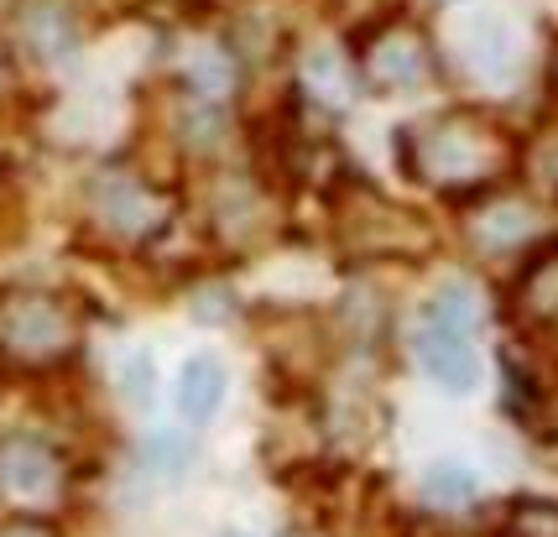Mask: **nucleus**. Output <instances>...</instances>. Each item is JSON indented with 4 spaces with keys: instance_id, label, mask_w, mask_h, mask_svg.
Masks as SVG:
<instances>
[{
    "instance_id": "nucleus-19",
    "label": "nucleus",
    "mask_w": 558,
    "mask_h": 537,
    "mask_svg": "<svg viewBox=\"0 0 558 537\" xmlns=\"http://www.w3.org/2000/svg\"><path fill=\"white\" fill-rule=\"evenodd\" d=\"M225 537H251V533H225Z\"/></svg>"
},
{
    "instance_id": "nucleus-14",
    "label": "nucleus",
    "mask_w": 558,
    "mask_h": 537,
    "mask_svg": "<svg viewBox=\"0 0 558 537\" xmlns=\"http://www.w3.org/2000/svg\"><path fill=\"white\" fill-rule=\"evenodd\" d=\"M507 537H558L554 501H517L507 512Z\"/></svg>"
},
{
    "instance_id": "nucleus-10",
    "label": "nucleus",
    "mask_w": 558,
    "mask_h": 537,
    "mask_svg": "<svg viewBox=\"0 0 558 537\" xmlns=\"http://www.w3.org/2000/svg\"><path fill=\"white\" fill-rule=\"evenodd\" d=\"M517 318H527L537 329L558 324V251H543L537 261H527V271L517 277Z\"/></svg>"
},
{
    "instance_id": "nucleus-18",
    "label": "nucleus",
    "mask_w": 558,
    "mask_h": 537,
    "mask_svg": "<svg viewBox=\"0 0 558 537\" xmlns=\"http://www.w3.org/2000/svg\"><path fill=\"white\" fill-rule=\"evenodd\" d=\"M0 537H58V533H52V522H43V516H5Z\"/></svg>"
},
{
    "instance_id": "nucleus-15",
    "label": "nucleus",
    "mask_w": 558,
    "mask_h": 537,
    "mask_svg": "<svg viewBox=\"0 0 558 537\" xmlns=\"http://www.w3.org/2000/svg\"><path fill=\"white\" fill-rule=\"evenodd\" d=\"M142 464L151 469V475H162V480H172V475H178V469L189 464V443H183V439H172V434H157V439L146 443Z\"/></svg>"
},
{
    "instance_id": "nucleus-17",
    "label": "nucleus",
    "mask_w": 558,
    "mask_h": 537,
    "mask_svg": "<svg viewBox=\"0 0 558 537\" xmlns=\"http://www.w3.org/2000/svg\"><path fill=\"white\" fill-rule=\"evenodd\" d=\"M533 168H537V183H543V188H558V131H554V136H543V142H537Z\"/></svg>"
},
{
    "instance_id": "nucleus-6",
    "label": "nucleus",
    "mask_w": 558,
    "mask_h": 537,
    "mask_svg": "<svg viewBox=\"0 0 558 537\" xmlns=\"http://www.w3.org/2000/svg\"><path fill=\"white\" fill-rule=\"evenodd\" d=\"M95 215L110 235H121V241H146L157 224L168 220V204H162L157 188L142 183V178L110 172V178H99V188H95Z\"/></svg>"
},
{
    "instance_id": "nucleus-7",
    "label": "nucleus",
    "mask_w": 558,
    "mask_h": 537,
    "mask_svg": "<svg viewBox=\"0 0 558 537\" xmlns=\"http://www.w3.org/2000/svg\"><path fill=\"white\" fill-rule=\"evenodd\" d=\"M63 486V464L43 439H5L0 443V490L11 501H48Z\"/></svg>"
},
{
    "instance_id": "nucleus-3",
    "label": "nucleus",
    "mask_w": 558,
    "mask_h": 537,
    "mask_svg": "<svg viewBox=\"0 0 558 537\" xmlns=\"http://www.w3.org/2000/svg\"><path fill=\"white\" fill-rule=\"evenodd\" d=\"M438 74L428 32L413 22H387L361 42V78L376 95H408Z\"/></svg>"
},
{
    "instance_id": "nucleus-20",
    "label": "nucleus",
    "mask_w": 558,
    "mask_h": 537,
    "mask_svg": "<svg viewBox=\"0 0 558 537\" xmlns=\"http://www.w3.org/2000/svg\"><path fill=\"white\" fill-rule=\"evenodd\" d=\"M554 78H558V58H554Z\"/></svg>"
},
{
    "instance_id": "nucleus-13",
    "label": "nucleus",
    "mask_w": 558,
    "mask_h": 537,
    "mask_svg": "<svg viewBox=\"0 0 558 537\" xmlns=\"http://www.w3.org/2000/svg\"><path fill=\"white\" fill-rule=\"evenodd\" d=\"M303 78H308V89H314L324 105H344V99H350V74H344V63L329 48H314V52H308Z\"/></svg>"
},
{
    "instance_id": "nucleus-9",
    "label": "nucleus",
    "mask_w": 558,
    "mask_h": 537,
    "mask_svg": "<svg viewBox=\"0 0 558 537\" xmlns=\"http://www.w3.org/2000/svg\"><path fill=\"white\" fill-rule=\"evenodd\" d=\"M178 413L189 423H209V417L225 407V366L215 355H189L183 370H178V391H172Z\"/></svg>"
},
{
    "instance_id": "nucleus-1",
    "label": "nucleus",
    "mask_w": 558,
    "mask_h": 537,
    "mask_svg": "<svg viewBox=\"0 0 558 537\" xmlns=\"http://www.w3.org/2000/svg\"><path fill=\"white\" fill-rule=\"evenodd\" d=\"M517 162H522V151L511 142V131L486 110H444V115H428L402 131L408 178L449 198L496 188Z\"/></svg>"
},
{
    "instance_id": "nucleus-8",
    "label": "nucleus",
    "mask_w": 558,
    "mask_h": 537,
    "mask_svg": "<svg viewBox=\"0 0 558 537\" xmlns=\"http://www.w3.org/2000/svg\"><path fill=\"white\" fill-rule=\"evenodd\" d=\"M533 235H537V215L533 204H522V198H496L490 209H481L470 220V241L481 245L486 256H507L517 245H527Z\"/></svg>"
},
{
    "instance_id": "nucleus-4",
    "label": "nucleus",
    "mask_w": 558,
    "mask_h": 537,
    "mask_svg": "<svg viewBox=\"0 0 558 537\" xmlns=\"http://www.w3.org/2000/svg\"><path fill=\"white\" fill-rule=\"evenodd\" d=\"M340 241L355 256H413L428 245V230L408 215L387 204L371 188H350V204L340 209Z\"/></svg>"
},
{
    "instance_id": "nucleus-16",
    "label": "nucleus",
    "mask_w": 558,
    "mask_h": 537,
    "mask_svg": "<svg viewBox=\"0 0 558 537\" xmlns=\"http://www.w3.org/2000/svg\"><path fill=\"white\" fill-rule=\"evenodd\" d=\"M151 381H157V370H151V355L146 350H131L121 366V391L125 402H136V407H146L151 402Z\"/></svg>"
},
{
    "instance_id": "nucleus-12",
    "label": "nucleus",
    "mask_w": 558,
    "mask_h": 537,
    "mask_svg": "<svg viewBox=\"0 0 558 537\" xmlns=\"http://www.w3.org/2000/svg\"><path fill=\"white\" fill-rule=\"evenodd\" d=\"M423 501H434V507H470L475 501V475L464 464H434L423 475Z\"/></svg>"
},
{
    "instance_id": "nucleus-5",
    "label": "nucleus",
    "mask_w": 558,
    "mask_h": 537,
    "mask_svg": "<svg viewBox=\"0 0 558 537\" xmlns=\"http://www.w3.org/2000/svg\"><path fill=\"white\" fill-rule=\"evenodd\" d=\"M413 355H417V366H423V376L434 387L454 391V396L481 387V350H475V334L460 329V324H444V318L423 314L413 334Z\"/></svg>"
},
{
    "instance_id": "nucleus-2",
    "label": "nucleus",
    "mask_w": 558,
    "mask_h": 537,
    "mask_svg": "<svg viewBox=\"0 0 558 537\" xmlns=\"http://www.w3.org/2000/svg\"><path fill=\"white\" fill-rule=\"evenodd\" d=\"M84 344V318L63 293L11 288L0 293V366L11 370H58Z\"/></svg>"
},
{
    "instance_id": "nucleus-11",
    "label": "nucleus",
    "mask_w": 558,
    "mask_h": 537,
    "mask_svg": "<svg viewBox=\"0 0 558 537\" xmlns=\"http://www.w3.org/2000/svg\"><path fill=\"white\" fill-rule=\"evenodd\" d=\"M26 42L43 52V58H52V63L73 58V48H78L73 16H63V5H32L26 11Z\"/></svg>"
}]
</instances>
